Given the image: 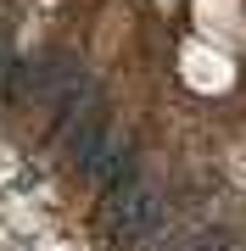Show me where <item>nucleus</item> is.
I'll use <instances>...</instances> for the list:
<instances>
[{
	"mask_svg": "<svg viewBox=\"0 0 246 251\" xmlns=\"http://www.w3.org/2000/svg\"><path fill=\"white\" fill-rule=\"evenodd\" d=\"M163 218H168L163 190H157V184H140V179L129 184V190H118V196H107V206H101V229H107L112 246L151 240V234L163 229Z\"/></svg>",
	"mask_w": 246,
	"mask_h": 251,
	"instance_id": "obj_1",
	"label": "nucleus"
}]
</instances>
